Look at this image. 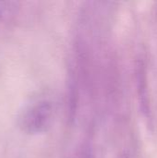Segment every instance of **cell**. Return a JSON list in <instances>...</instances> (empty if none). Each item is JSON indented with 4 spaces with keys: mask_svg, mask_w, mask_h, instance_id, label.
Wrapping results in <instances>:
<instances>
[{
    "mask_svg": "<svg viewBox=\"0 0 157 158\" xmlns=\"http://www.w3.org/2000/svg\"><path fill=\"white\" fill-rule=\"evenodd\" d=\"M138 92L140 98L141 110L143 115L147 118L150 115V104L147 89V79L144 67L143 64H140L138 67Z\"/></svg>",
    "mask_w": 157,
    "mask_h": 158,
    "instance_id": "cell-1",
    "label": "cell"
},
{
    "mask_svg": "<svg viewBox=\"0 0 157 158\" xmlns=\"http://www.w3.org/2000/svg\"><path fill=\"white\" fill-rule=\"evenodd\" d=\"M119 158H131V155H130V153L126 152V153H124L123 155H121Z\"/></svg>",
    "mask_w": 157,
    "mask_h": 158,
    "instance_id": "cell-2",
    "label": "cell"
}]
</instances>
